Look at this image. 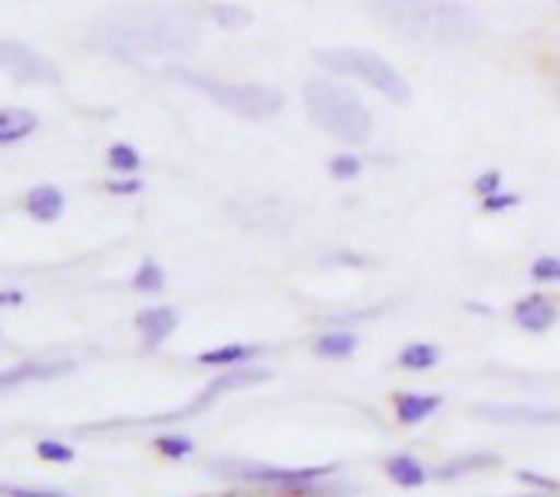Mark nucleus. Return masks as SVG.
Returning <instances> with one entry per match:
<instances>
[{
	"label": "nucleus",
	"instance_id": "24",
	"mask_svg": "<svg viewBox=\"0 0 560 497\" xmlns=\"http://www.w3.org/2000/svg\"><path fill=\"white\" fill-rule=\"evenodd\" d=\"M211 21L224 31H241L250 24V11L237 8V4H218V8H211Z\"/></svg>",
	"mask_w": 560,
	"mask_h": 497
},
{
	"label": "nucleus",
	"instance_id": "35",
	"mask_svg": "<svg viewBox=\"0 0 560 497\" xmlns=\"http://www.w3.org/2000/svg\"><path fill=\"white\" fill-rule=\"evenodd\" d=\"M468 310H471V313H491V310H488L485 304H468Z\"/></svg>",
	"mask_w": 560,
	"mask_h": 497
},
{
	"label": "nucleus",
	"instance_id": "8",
	"mask_svg": "<svg viewBox=\"0 0 560 497\" xmlns=\"http://www.w3.org/2000/svg\"><path fill=\"white\" fill-rule=\"evenodd\" d=\"M511 320H514L517 330L540 336V333H547V330L560 320V310H557V304H553L550 297H544V294H527V297H521V300L511 307Z\"/></svg>",
	"mask_w": 560,
	"mask_h": 497
},
{
	"label": "nucleus",
	"instance_id": "30",
	"mask_svg": "<svg viewBox=\"0 0 560 497\" xmlns=\"http://www.w3.org/2000/svg\"><path fill=\"white\" fill-rule=\"evenodd\" d=\"M517 481H521V484H530V487H537V490H544V494H560V481L544 477V474H537V471H517Z\"/></svg>",
	"mask_w": 560,
	"mask_h": 497
},
{
	"label": "nucleus",
	"instance_id": "11",
	"mask_svg": "<svg viewBox=\"0 0 560 497\" xmlns=\"http://www.w3.org/2000/svg\"><path fill=\"white\" fill-rule=\"evenodd\" d=\"M136 327H139L145 346L155 350V346H162V343L175 333V327H178V310H175V307H149V310L136 313Z\"/></svg>",
	"mask_w": 560,
	"mask_h": 497
},
{
	"label": "nucleus",
	"instance_id": "29",
	"mask_svg": "<svg viewBox=\"0 0 560 497\" xmlns=\"http://www.w3.org/2000/svg\"><path fill=\"white\" fill-rule=\"evenodd\" d=\"M0 494L8 497H67V490H57V487H18V484H0Z\"/></svg>",
	"mask_w": 560,
	"mask_h": 497
},
{
	"label": "nucleus",
	"instance_id": "26",
	"mask_svg": "<svg viewBox=\"0 0 560 497\" xmlns=\"http://www.w3.org/2000/svg\"><path fill=\"white\" fill-rule=\"evenodd\" d=\"M530 281L534 284H560V258L557 255H537L530 261Z\"/></svg>",
	"mask_w": 560,
	"mask_h": 497
},
{
	"label": "nucleus",
	"instance_id": "23",
	"mask_svg": "<svg viewBox=\"0 0 560 497\" xmlns=\"http://www.w3.org/2000/svg\"><path fill=\"white\" fill-rule=\"evenodd\" d=\"M152 448L162 454V458H172V461H182L195 451V441L188 435H159L152 438Z\"/></svg>",
	"mask_w": 560,
	"mask_h": 497
},
{
	"label": "nucleus",
	"instance_id": "15",
	"mask_svg": "<svg viewBox=\"0 0 560 497\" xmlns=\"http://www.w3.org/2000/svg\"><path fill=\"white\" fill-rule=\"evenodd\" d=\"M264 353V346H254V343H228V346H218V350H208L198 356V366H247L254 363L257 356Z\"/></svg>",
	"mask_w": 560,
	"mask_h": 497
},
{
	"label": "nucleus",
	"instance_id": "22",
	"mask_svg": "<svg viewBox=\"0 0 560 497\" xmlns=\"http://www.w3.org/2000/svg\"><path fill=\"white\" fill-rule=\"evenodd\" d=\"M129 284H132L136 294H149V297H152V294H162V291H165V271H162L155 261H142V268L132 274Z\"/></svg>",
	"mask_w": 560,
	"mask_h": 497
},
{
	"label": "nucleus",
	"instance_id": "6",
	"mask_svg": "<svg viewBox=\"0 0 560 497\" xmlns=\"http://www.w3.org/2000/svg\"><path fill=\"white\" fill-rule=\"evenodd\" d=\"M198 40L195 27L168 17V14H155V17H136V24L116 27L113 31V44H119L122 50H142V54H165V50H191Z\"/></svg>",
	"mask_w": 560,
	"mask_h": 497
},
{
	"label": "nucleus",
	"instance_id": "32",
	"mask_svg": "<svg viewBox=\"0 0 560 497\" xmlns=\"http://www.w3.org/2000/svg\"><path fill=\"white\" fill-rule=\"evenodd\" d=\"M106 191H113V194H139V191H142V181H139V178L109 181V185H106Z\"/></svg>",
	"mask_w": 560,
	"mask_h": 497
},
{
	"label": "nucleus",
	"instance_id": "27",
	"mask_svg": "<svg viewBox=\"0 0 560 497\" xmlns=\"http://www.w3.org/2000/svg\"><path fill=\"white\" fill-rule=\"evenodd\" d=\"M37 454H40L44 461H54V464H67V461H73V458H77V451H73L70 445L57 441V438H44V441H37Z\"/></svg>",
	"mask_w": 560,
	"mask_h": 497
},
{
	"label": "nucleus",
	"instance_id": "12",
	"mask_svg": "<svg viewBox=\"0 0 560 497\" xmlns=\"http://www.w3.org/2000/svg\"><path fill=\"white\" fill-rule=\"evenodd\" d=\"M24 208H27V214H31L34 221L50 224V221H60V217H63V211H67V194H63L60 188H54V185H37V188L24 198Z\"/></svg>",
	"mask_w": 560,
	"mask_h": 497
},
{
	"label": "nucleus",
	"instance_id": "33",
	"mask_svg": "<svg viewBox=\"0 0 560 497\" xmlns=\"http://www.w3.org/2000/svg\"><path fill=\"white\" fill-rule=\"evenodd\" d=\"M27 297L21 291H0V307H21Z\"/></svg>",
	"mask_w": 560,
	"mask_h": 497
},
{
	"label": "nucleus",
	"instance_id": "3",
	"mask_svg": "<svg viewBox=\"0 0 560 497\" xmlns=\"http://www.w3.org/2000/svg\"><path fill=\"white\" fill-rule=\"evenodd\" d=\"M314 63L337 73V76H350V80H360V83L373 86L389 103H399V106L412 103V86L380 54L357 50V47H334V50H314Z\"/></svg>",
	"mask_w": 560,
	"mask_h": 497
},
{
	"label": "nucleus",
	"instance_id": "16",
	"mask_svg": "<svg viewBox=\"0 0 560 497\" xmlns=\"http://www.w3.org/2000/svg\"><path fill=\"white\" fill-rule=\"evenodd\" d=\"M40 126V119L31 109H4L0 113V145L11 142H24L27 135H34Z\"/></svg>",
	"mask_w": 560,
	"mask_h": 497
},
{
	"label": "nucleus",
	"instance_id": "13",
	"mask_svg": "<svg viewBox=\"0 0 560 497\" xmlns=\"http://www.w3.org/2000/svg\"><path fill=\"white\" fill-rule=\"evenodd\" d=\"M396 409V422L399 425H422L425 418H432L442 409V395H419V392H402L393 399Z\"/></svg>",
	"mask_w": 560,
	"mask_h": 497
},
{
	"label": "nucleus",
	"instance_id": "7",
	"mask_svg": "<svg viewBox=\"0 0 560 497\" xmlns=\"http://www.w3.org/2000/svg\"><path fill=\"white\" fill-rule=\"evenodd\" d=\"M0 70H8L21 83H57L60 73L50 60H44L34 47L4 40L0 44Z\"/></svg>",
	"mask_w": 560,
	"mask_h": 497
},
{
	"label": "nucleus",
	"instance_id": "1",
	"mask_svg": "<svg viewBox=\"0 0 560 497\" xmlns=\"http://www.w3.org/2000/svg\"><path fill=\"white\" fill-rule=\"evenodd\" d=\"M393 31L442 47H465L481 34L478 17L452 0H366Z\"/></svg>",
	"mask_w": 560,
	"mask_h": 497
},
{
	"label": "nucleus",
	"instance_id": "25",
	"mask_svg": "<svg viewBox=\"0 0 560 497\" xmlns=\"http://www.w3.org/2000/svg\"><path fill=\"white\" fill-rule=\"evenodd\" d=\"M327 171H330V178H337V181H353V178L363 171V158L353 155V152H340V155H334V158L327 162Z\"/></svg>",
	"mask_w": 560,
	"mask_h": 497
},
{
	"label": "nucleus",
	"instance_id": "20",
	"mask_svg": "<svg viewBox=\"0 0 560 497\" xmlns=\"http://www.w3.org/2000/svg\"><path fill=\"white\" fill-rule=\"evenodd\" d=\"M439 359H442L439 346H432V343H409L399 353V369H406V372H429V369L439 366Z\"/></svg>",
	"mask_w": 560,
	"mask_h": 497
},
{
	"label": "nucleus",
	"instance_id": "21",
	"mask_svg": "<svg viewBox=\"0 0 560 497\" xmlns=\"http://www.w3.org/2000/svg\"><path fill=\"white\" fill-rule=\"evenodd\" d=\"M106 162H109V168H113L116 175H136V171L142 168V155H139L129 142H116V145H109Z\"/></svg>",
	"mask_w": 560,
	"mask_h": 497
},
{
	"label": "nucleus",
	"instance_id": "28",
	"mask_svg": "<svg viewBox=\"0 0 560 497\" xmlns=\"http://www.w3.org/2000/svg\"><path fill=\"white\" fill-rule=\"evenodd\" d=\"M517 204H521V194L501 191V188L481 198V211H485V214H501V211H511V208H517Z\"/></svg>",
	"mask_w": 560,
	"mask_h": 497
},
{
	"label": "nucleus",
	"instance_id": "17",
	"mask_svg": "<svg viewBox=\"0 0 560 497\" xmlns=\"http://www.w3.org/2000/svg\"><path fill=\"white\" fill-rule=\"evenodd\" d=\"M360 346V336L347 327V330H327L324 336L314 340V353L320 359H350Z\"/></svg>",
	"mask_w": 560,
	"mask_h": 497
},
{
	"label": "nucleus",
	"instance_id": "34",
	"mask_svg": "<svg viewBox=\"0 0 560 497\" xmlns=\"http://www.w3.org/2000/svg\"><path fill=\"white\" fill-rule=\"evenodd\" d=\"M327 264H353V268H366V258H353V255H337V258H327Z\"/></svg>",
	"mask_w": 560,
	"mask_h": 497
},
{
	"label": "nucleus",
	"instance_id": "14",
	"mask_svg": "<svg viewBox=\"0 0 560 497\" xmlns=\"http://www.w3.org/2000/svg\"><path fill=\"white\" fill-rule=\"evenodd\" d=\"M383 471H386V477H389L393 484H399V487H406V490L425 487V481H429L425 464H422L419 458H412V454H393V458H386Z\"/></svg>",
	"mask_w": 560,
	"mask_h": 497
},
{
	"label": "nucleus",
	"instance_id": "10",
	"mask_svg": "<svg viewBox=\"0 0 560 497\" xmlns=\"http://www.w3.org/2000/svg\"><path fill=\"white\" fill-rule=\"evenodd\" d=\"M270 379V372L267 369H257V366H231V372H224V376H218L201 395H198V409H205V405H211L218 395H224V392H234V389H244V386H257V382H267Z\"/></svg>",
	"mask_w": 560,
	"mask_h": 497
},
{
	"label": "nucleus",
	"instance_id": "4",
	"mask_svg": "<svg viewBox=\"0 0 560 497\" xmlns=\"http://www.w3.org/2000/svg\"><path fill=\"white\" fill-rule=\"evenodd\" d=\"M337 461L330 464H314V468H284V464H260V461H211V471L241 481V484H270L280 494H340L327 487L324 481L337 474Z\"/></svg>",
	"mask_w": 560,
	"mask_h": 497
},
{
	"label": "nucleus",
	"instance_id": "2",
	"mask_svg": "<svg viewBox=\"0 0 560 497\" xmlns=\"http://www.w3.org/2000/svg\"><path fill=\"white\" fill-rule=\"evenodd\" d=\"M304 106L311 119L343 145H363L373 135V113L366 103L334 80H311L304 86Z\"/></svg>",
	"mask_w": 560,
	"mask_h": 497
},
{
	"label": "nucleus",
	"instance_id": "18",
	"mask_svg": "<svg viewBox=\"0 0 560 497\" xmlns=\"http://www.w3.org/2000/svg\"><path fill=\"white\" fill-rule=\"evenodd\" d=\"M494 464H501V458H498L494 451H478V454H465V458L445 461V464L435 471V477H439V481H458V477H465V474H471V471H485V468H494Z\"/></svg>",
	"mask_w": 560,
	"mask_h": 497
},
{
	"label": "nucleus",
	"instance_id": "9",
	"mask_svg": "<svg viewBox=\"0 0 560 497\" xmlns=\"http://www.w3.org/2000/svg\"><path fill=\"white\" fill-rule=\"evenodd\" d=\"M478 418L501 425H560V409H527V405H475Z\"/></svg>",
	"mask_w": 560,
	"mask_h": 497
},
{
	"label": "nucleus",
	"instance_id": "19",
	"mask_svg": "<svg viewBox=\"0 0 560 497\" xmlns=\"http://www.w3.org/2000/svg\"><path fill=\"white\" fill-rule=\"evenodd\" d=\"M73 363H24V366H14L8 372H0V386H18V382H27V379H54V376H63L70 372Z\"/></svg>",
	"mask_w": 560,
	"mask_h": 497
},
{
	"label": "nucleus",
	"instance_id": "31",
	"mask_svg": "<svg viewBox=\"0 0 560 497\" xmlns=\"http://www.w3.org/2000/svg\"><path fill=\"white\" fill-rule=\"evenodd\" d=\"M501 188V171L498 168H491V171H485V175H478L475 178V194H491V191H498Z\"/></svg>",
	"mask_w": 560,
	"mask_h": 497
},
{
	"label": "nucleus",
	"instance_id": "5",
	"mask_svg": "<svg viewBox=\"0 0 560 497\" xmlns=\"http://www.w3.org/2000/svg\"><path fill=\"white\" fill-rule=\"evenodd\" d=\"M175 80H182L185 86L205 93L208 99H214L218 106H224L234 116L244 119H270L284 109V93L270 90V86H257V83H221V80H208V76H195L185 70H175Z\"/></svg>",
	"mask_w": 560,
	"mask_h": 497
}]
</instances>
